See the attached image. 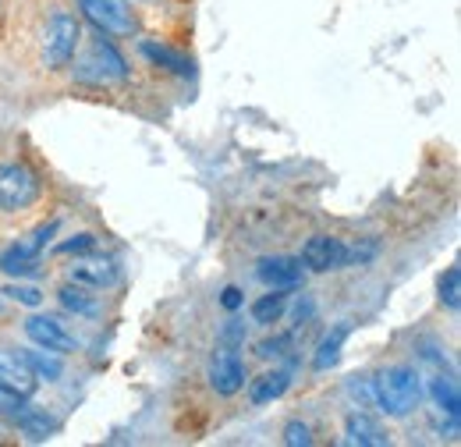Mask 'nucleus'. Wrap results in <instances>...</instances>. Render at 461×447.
I'll return each instance as SVG.
<instances>
[{
  "mask_svg": "<svg viewBox=\"0 0 461 447\" xmlns=\"http://www.w3.org/2000/svg\"><path fill=\"white\" fill-rule=\"evenodd\" d=\"M36 196H40V181L32 170L22 164L0 168V210H22V206L36 203Z\"/></svg>",
  "mask_w": 461,
  "mask_h": 447,
  "instance_id": "obj_5",
  "label": "nucleus"
},
{
  "mask_svg": "<svg viewBox=\"0 0 461 447\" xmlns=\"http://www.w3.org/2000/svg\"><path fill=\"white\" fill-rule=\"evenodd\" d=\"M433 397H437V405L458 423V408H461L458 380H455V377H437V380H433Z\"/></svg>",
  "mask_w": 461,
  "mask_h": 447,
  "instance_id": "obj_19",
  "label": "nucleus"
},
{
  "mask_svg": "<svg viewBox=\"0 0 461 447\" xmlns=\"http://www.w3.org/2000/svg\"><path fill=\"white\" fill-rule=\"evenodd\" d=\"M142 50H146V57H149V60H157V64H167L174 75H188V71H192V60H185L181 54L167 50V47H157V43H142Z\"/></svg>",
  "mask_w": 461,
  "mask_h": 447,
  "instance_id": "obj_21",
  "label": "nucleus"
},
{
  "mask_svg": "<svg viewBox=\"0 0 461 447\" xmlns=\"http://www.w3.org/2000/svg\"><path fill=\"white\" fill-rule=\"evenodd\" d=\"M124 75H128V68H124L121 54H117L111 43H104V40H96V43L89 47V54L82 57L78 64H75V78H82V82H93V86H111V82H124Z\"/></svg>",
  "mask_w": 461,
  "mask_h": 447,
  "instance_id": "obj_2",
  "label": "nucleus"
},
{
  "mask_svg": "<svg viewBox=\"0 0 461 447\" xmlns=\"http://www.w3.org/2000/svg\"><path fill=\"white\" fill-rule=\"evenodd\" d=\"M224 306H228V309H238V306H241V291H238V287H228V291H224Z\"/></svg>",
  "mask_w": 461,
  "mask_h": 447,
  "instance_id": "obj_29",
  "label": "nucleus"
},
{
  "mask_svg": "<svg viewBox=\"0 0 461 447\" xmlns=\"http://www.w3.org/2000/svg\"><path fill=\"white\" fill-rule=\"evenodd\" d=\"M25 355V362H29V369L40 377V380H58L60 377V359L58 351H47V348H32V351H22Z\"/></svg>",
  "mask_w": 461,
  "mask_h": 447,
  "instance_id": "obj_18",
  "label": "nucleus"
},
{
  "mask_svg": "<svg viewBox=\"0 0 461 447\" xmlns=\"http://www.w3.org/2000/svg\"><path fill=\"white\" fill-rule=\"evenodd\" d=\"M345 441L358 447H387L391 444V433L384 430L380 419H373L366 412H351L345 423Z\"/></svg>",
  "mask_w": 461,
  "mask_h": 447,
  "instance_id": "obj_12",
  "label": "nucleus"
},
{
  "mask_svg": "<svg viewBox=\"0 0 461 447\" xmlns=\"http://www.w3.org/2000/svg\"><path fill=\"white\" fill-rule=\"evenodd\" d=\"M58 295H60V306L71 309V313H78V316H96V313H100V302H96L82 284H75V280L64 284Z\"/></svg>",
  "mask_w": 461,
  "mask_h": 447,
  "instance_id": "obj_16",
  "label": "nucleus"
},
{
  "mask_svg": "<svg viewBox=\"0 0 461 447\" xmlns=\"http://www.w3.org/2000/svg\"><path fill=\"white\" fill-rule=\"evenodd\" d=\"M348 334H351V324H338L330 334L323 337V344H320L312 366H316V369H330V366H338V359H341V344L348 341Z\"/></svg>",
  "mask_w": 461,
  "mask_h": 447,
  "instance_id": "obj_15",
  "label": "nucleus"
},
{
  "mask_svg": "<svg viewBox=\"0 0 461 447\" xmlns=\"http://www.w3.org/2000/svg\"><path fill=\"white\" fill-rule=\"evenodd\" d=\"M22 408V397H14V394H7L0 388V415H14Z\"/></svg>",
  "mask_w": 461,
  "mask_h": 447,
  "instance_id": "obj_28",
  "label": "nucleus"
},
{
  "mask_svg": "<svg viewBox=\"0 0 461 447\" xmlns=\"http://www.w3.org/2000/svg\"><path fill=\"white\" fill-rule=\"evenodd\" d=\"M285 306H288V298L270 287V295H263L259 302H252V320L256 324H277L281 313H285Z\"/></svg>",
  "mask_w": 461,
  "mask_h": 447,
  "instance_id": "obj_20",
  "label": "nucleus"
},
{
  "mask_svg": "<svg viewBox=\"0 0 461 447\" xmlns=\"http://www.w3.org/2000/svg\"><path fill=\"white\" fill-rule=\"evenodd\" d=\"M25 334H29L32 344H40L47 351H58V355H68V351L78 348L75 334L60 320H54V316H32V320H25Z\"/></svg>",
  "mask_w": 461,
  "mask_h": 447,
  "instance_id": "obj_8",
  "label": "nucleus"
},
{
  "mask_svg": "<svg viewBox=\"0 0 461 447\" xmlns=\"http://www.w3.org/2000/svg\"><path fill=\"white\" fill-rule=\"evenodd\" d=\"M54 231H58V224H47V227H40L36 234H29L25 242H18V245H11L7 252H0V270L11 274V278L36 274V267H40V252H43V245H47V238H50Z\"/></svg>",
  "mask_w": 461,
  "mask_h": 447,
  "instance_id": "obj_4",
  "label": "nucleus"
},
{
  "mask_svg": "<svg viewBox=\"0 0 461 447\" xmlns=\"http://www.w3.org/2000/svg\"><path fill=\"white\" fill-rule=\"evenodd\" d=\"M78 36H82V32H78L75 14L58 11V14L47 22V29H43V60H47V68H64V64L75 57Z\"/></svg>",
  "mask_w": 461,
  "mask_h": 447,
  "instance_id": "obj_3",
  "label": "nucleus"
},
{
  "mask_svg": "<svg viewBox=\"0 0 461 447\" xmlns=\"http://www.w3.org/2000/svg\"><path fill=\"white\" fill-rule=\"evenodd\" d=\"M96 245V234H78L75 242H64V245H58V252H89Z\"/></svg>",
  "mask_w": 461,
  "mask_h": 447,
  "instance_id": "obj_26",
  "label": "nucleus"
},
{
  "mask_svg": "<svg viewBox=\"0 0 461 447\" xmlns=\"http://www.w3.org/2000/svg\"><path fill=\"white\" fill-rule=\"evenodd\" d=\"M285 348H288L285 337H277V341H263V344H259V355H263V359H277V355H285Z\"/></svg>",
  "mask_w": 461,
  "mask_h": 447,
  "instance_id": "obj_27",
  "label": "nucleus"
},
{
  "mask_svg": "<svg viewBox=\"0 0 461 447\" xmlns=\"http://www.w3.org/2000/svg\"><path fill=\"white\" fill-rule=\"evenodd\" d=\"M288 384H291L288 373L285 369H274V373H267V377H259L252 384L249 397H252V405H267V401H274V397H281V394L288 391Z\"/></svg>",
  "mask_w": 461,
  "mask_h": 447,
  "instance_id": "obj_17",
  "label": "nucleus"
},
{
  "mask_svg": "<svg viewBox=\"0 0 461 447\" xmlns=\"http://www.w3.org/2000/svg\"><path fill=\"white\" fill-rule=\"evenodd\" d=\"M14 423L22 433H29L32 441H47L54 430H58V419H50L43 408H25V412H14Z\"/></svg>",
  "mask_w": 461,
  "mask_h": 447,
  "instance_id": "obj_14",
  "label": "nucleus"
},
{
  "mask_svg": "<svg viewBox=\"0 0 461 447\" xmlns=\"http://www.w3.org/2000/svg\"><path fill=\"white\" fill-rule=\"evenodd\" d=\"M302 263L316 274H327V270H341L348 267V245L341 238H330V234H316L305 242L302 249Z\"/></svg>",
  "mask_w": 461,
  "mask_h": 447,
  "instance_id": "obj_7",
  "label": "nucleus"
},
{
  "mask_svg": "<svg viewBox=\"0 0 461 447\" xmlns=\"http://www.w3.org/2000/svg\"><path fill=\"white\" fill-rule=\"evenodd\" d=\"M71 280L82 287H111L117 280V267L104 256H86L71 263Z\"/></svg>",
  "mask_w": 461,
  "mask_h": 447,
  "instance_id": "obj_13",
  "label": "nucleus"
},
{
  "mask_svg": "<svg viewBox=\"0 0 461 447\" xmlns=\"http://www.w3.org/2000/svg\"><path fill=\"white\" fill-rule=\"evenodd\" d=\"M348 394L355 401H362V408H376V384L369 377H351L348 380Z\"/></svg>",
  "mask_w": 461,
  "mask_h": 447,
  "instance_id": "obj_23",
  "label": "nucleus"
},
{
  "mask_svg": "<svg viewBox=\"0 0 461 447\" xmlns=\"http://www.w3.org/2000/svg\"><path fill=\"white\" fill-rule=\"evenodd\" d=\"M259 280L267 284V287H274V291H291V287H298L302 278H305V270H302V260H294V256H270V260H259Z\"/></svg>",
  "mask_w": 461,
  "mask_h": 447,
  "instance_id": "obj_11",
  "label": "nucleus"
},
{
  "mask_svg": "<svg viewBox=\"0 0 461 447\" xmlns=\"http://www.w3.org/2000/svg\"><path fill=\"white\" fill-rule=\"evenodd\" d=\"M36 384H40V380H36V373L29 369L25 355L0 348V388L7 394H14V397H29V394L36 391Z\"/></svg>",
  "mask_w": 461,
  "mask_h": 447,
  "instance_id": "obj_10",
  "label": "nucleus"
},
{
  "mask_svg": "<svg viewBox=\"0 0 461 447\" xmlns=\"http://www.w3.org/2000/svg\"><path fill=\"white\" fill-rule=\"evenodd\" d=\"M285 444L288 447H309L312 444V430L305 423H288L285 426Z\"/></svg>",
  "mask_w": 461,
  "mask_h": 447,
  "instance_id": "obj_25",
  "label": "nucleus"
},
{
  "mask_svg": "<svg viewBox=\"0 0 461 447\" xmlns=\"http://www.w3.org/2000/svg\"><path fill=\"white\" fill-rule=\"evenodd\" d=\"M210 384H213V391L230 397V394H238L245 388V366H241V359H238V351L224 344V348H217V355H213V362H210Z\"/></svg>",
  "mask_w": 461,
  "mask_h": 447,
  "instance_id": "obj_9",
  "label": "nucleus"
},
{
  "mask_svg": "<svg viewBox=\"0 0 461 447\" xmlns=\"http://www.w3.org/2000/svg\"><path fill=\"white\" fill-rule=\"evenodd\" d=\"M86 18L100 29V32H111V36H128L135 29V14H131V4L128 0H78Z\"/></svg>",
  "mask_w": 461,
  "mask_h": 447,
  "instance_id": "obj_6",
  "label": "nucleus"
},
{
  "mask_svg": "<svg viewBox=\"0 0 461 447\" xmlns=\"http://www.w3.org/2000/svg\"><path fill=\"white\" fill-rule=\"evenodd\" d=\"M373 384H376V408H384L387 415H398V419L408 415L419 405V397H422L419 373L411 366H391Z\"/></svg>",
  "mask_w": 461,
  "mask_h": 447,
  "instance_id": "obj_1",
  "label": "nucleus"
},
{
  "mask_svg": "<svg viewBox=\"0 0 461 447\" xmlns=\"http://www.w3.org/2000/svg\"><path fill=\"white\" fill-rule=\"evenodd\" d=\"M440 302L447 306V309H458L461 306V270L458 267H451L444 280H440Z\"/></svg>",
  "mask_w": 461,
  "mask_h": 447,
  "instance_id": "obj_22",
  "label": "nucleus"
},
{
  "mask_svg": "<svg viewBox=\"0 0 461 447\" xmlns=\"http://www.w3.org/2000/svg\"><path fill=\"white\" fill-rule=\"evenodd\" d=\"M4 295H7V298H14V302H22V306H29V309H36V306L43 302V295H40L36 287H29V284H11Z\"/></svg>",
  "mask_w": 461,
  "mask_h": 447,
  "instance_id": "obj_24",
  "label": "nucleus"
}]
</instances>
